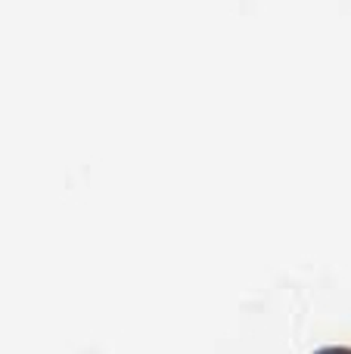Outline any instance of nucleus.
Returning a JSON list of instances; mask_svg holds the SVG:
<instances>
[{
    "mask_svg": "<svg viewBox=\"0 0 351 354\" xmlns=\"http://www.w3.org/2000/svg\"><path fill=\"white\" fill-rule=\"evenodd\" d=\"M321 354H348V351H321Z\"/></svg>",
    "mask_w": 351,
    "mask_h": 354,
    "instance_id": "obj_1",
    "label": "nucleus"
}]
</instances>
